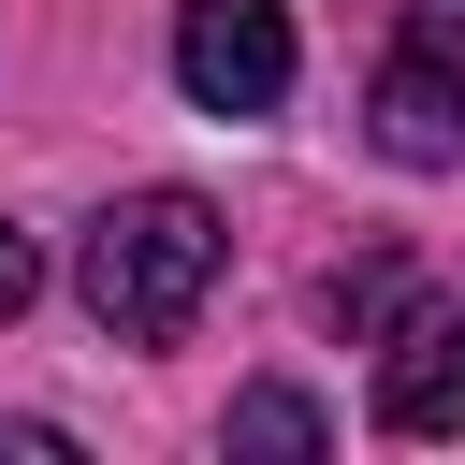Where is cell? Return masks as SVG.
Returning <instances> with one entry per match:
<instances>
[{"label":"cell","mask_w":465,"mask_h":465,"mask_svg":"<svg viewBox=\"0 0 465 465\" xmlns=\"http://www.w3.org/2000/svg\"><path fill=\"white\" fill-rule=\"evenodd\" d=\"M363 116H378V160H407V174H465V0H421V15L378 44Z\"/></svg>","instance_id":"7a4b0ae2"},{"label":"cell","mask_w":465,"mask_h":465,"mask_svg":"<svg viewBox=\"0 0 465 465\" xmlns=\"http://www.w3.org/2000/svg\"><path fill=\"white\" fill-rule=\"evenodd\" d=\"M73 291H87V320H102L116 349H174V334L203 320V291H218V203H203V189H131V203H102L87 247H73Z\"/></svg>","instance_id":"6da1fadb"},{"label":"cell","mask_w":465,"mask_h":465,"mask_svg":"<svg viewBox=\"0 0 465 465\" xmlns=\"http://www.w3.org/2000/svg\"><path fill=\"white\" fill-rule=\"evenodd\" d=\"M232 450H276V465H305V450H334V421H320L305 392H276V378H262V392H232Z\"/></svg>","instance_id":"5b68a950"},{"label":"cell","mask_w":465,"mask_h":465,"mask_svg":"<svg viewBox=\"0 0 465 465\" xmlns=\"http://www.w3.org/2000/svg\"><path fill=\"white\" fill-rule=\"evenodd\" d=\"M29 291H44V247H29V232H15V218H0V320H15V305H29Z\"/></svg>","instance_id":"8992f818"},{"label":"cell","mask_w":465,"mask_h":465,"mask_svg":"<svg viewBox=\"0 0 465 465\" xmlns=\"http://www.w3.org/2000/svg\"><path fill=\"white\" fill-rule=\"evenodd\" d=\"M0 465H73V436L58 421H0Z\"/></svg>","instance_id":"52a82bcc"},{"label":"cell","mask_w":465,"mask_h":465,"mask_svg":"<svg viewBox=\"0 0 465 465\" xmlns=\"http://www.w3.org/2000/svg\"><path fill=\"white\" fill-rule=\"evenodd\" d=\"M378 421H392V436H465V291L392 320V349H378Z\"/></svg>","instance_id":"277c9868"},{"label":"cell","mask_w":465,"mask_h":465,"mask_svg":"<svg viewBox=\"0 0 465 465\" xmlns=\"http://www.w3.org/2000/svg\"><path fill=\"white\" fill-rule=\"evenodd\" d=\"M174 87L203 116H276L291 102V15L276 0H174Z\"/></svg>","instance_id":"3957f363"}]
</instances>
